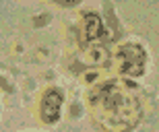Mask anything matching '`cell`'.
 Segmentation results:
<instances>
[{
	"mask_svg": "<svg viewBox=\"0 0 159 132\" xmlns=\"http://www.w3.org/2000/svg\"><path fill=\"white\" fill-rule=\"evenodd\" d=\"M83 33L89 39H97V37L103 33V27H101V21L97 15H87L85 17V23H83Z\"/></svg>",
	"mask_w": 159,
	"mask_h": 132,
	"instance_id": "277c9868",
	"label": "cell"
},
{
	"mask_svg": "<svg viewBox=\"0 0 159 132\" xmlns=\"http://www.w3.org/2000/svg\"><path fill=\"white\" fill-rule=\"evenodd\" d=\"M60 105H62V95L60 91L50 89L43 93V99H41V118L43 122H56L60 116Z\"/></svg>",
	"mask_w": 159,
	"mask_h": 132,
	"instance_id": "3957f363",
	"label": "cell"
},
{
	"mask_svg": "<svg viewBox=\"0 0 159 132\" xmlns=\"http://www.w3.org/2000/svg\"><path fill=\"white\" fill-rule=\"evenodd\" d=\"M91 112L95 120L110 132H122L132 128L141 118L139 95L130 85L116 81L101 85L91 95Z\"/></svg>",
	"mask_w": 159,
	"mask_h": 132,
	"instance_id": "6da1fadb",
	"label": "cell"
},
{
	"mask_svg": "<svg viewBox=\"0 0 159 132\" xmlns=\"http://www.w3.org/2000/svg\"><path fill=\"white\" fill-rule=\"evenodd\" d=\"M56 2H60V4H77L79 0H56Z\"/></svg>",
	"mask_w": 159,
	"mask_h": 132,
	"instance_id": "5b68a950",
	"label": "cell"
},
{
	"mask_svg": "<svg viewBox=\"0 0 159 132\" xmlns=\"http://www.w3.org/2000/svg\"><path fill=\"white\" fill-rule=\"evenodd\" d=\"M116 66L118 70L130 77H139L145 70V52L139 46H124L116 54Z\"/></svg>",
	"mask_w": 159,
	"mask_h": 132,
	"instance_id": "7a4b0ae2",
	"label": "cell"
}]
</instances>
